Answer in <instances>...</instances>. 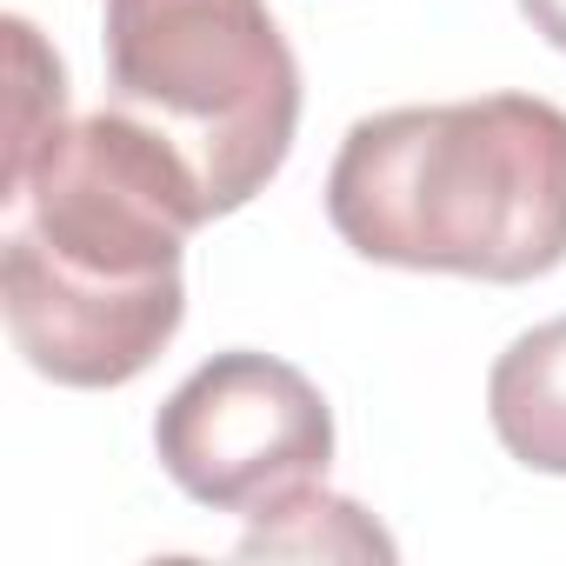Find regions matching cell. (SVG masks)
I'll return each instance as SVG.
<instances>
[{
  "label": "cell",
  "mask_w": 566,
  "mask_h": 566,
  "mask_svg": "<svg viewBox=\"0 0 566 566\" xmlns=\"http://www.w3.org/2000/svg\"><path fill=\"white\" fill-rule=\"evenodd\" d=\"M0 253V314L14 354L54 387L140 380L187 321L180 247L213 220L200 174L120 107L67 120Z\"/></svg>",
  "instance_id": "6da1fadb"
},
{
  "label": "cell",
  "mask_w": 566,
  "mask_h": 566,
  "mask_svg": "<svg viewBox=\"0 0 566 566\" xmlns=\"http://www.w3.org/2000/svg\"><path fill=\"white\" fill-rule=\"evenodd\" d=\"M327 220L380 266L539 280L566 260V107L480 94L367 114L334 154Z\"/></svg>",
  "instance_id": "7a4b0ae2"
},
{
  "label": "cell",
  "mask_w": 566,
  "mask_h": 566,
  "mask_svg": "<svg viewBox=\"0 0 566 566\" xmlns=\"http://www.w3.org/2000/svg\"><path fill=\"white\" fill-rule=\"evenodd\" d=\"M107 107L200 174L213 220L240 213L301 127V61L266 0H107Z\"/></svg>",
  "instance_id": "3957f363"
},
{
  "label": "cell",
  "mask_w": 566,
  "mask_h": 566,
  "mask_svg": "<svg viewBox=\"0 0 566 566\" xmlns=\"http://www.w3.org/2000/svg\"><path fill=\"white\" fill-rule=\"evenodd\" d=\"M154 453L187 500L253 520L280 493L327 473L334 407L301 367L233 347L167 394L154 413Z\"/></svg>",
  "instance_id": "277c9868"
},
{
  "label": "cell",
  "mask_w": 566,
  "mask_h": 566,
  "mask_svg": "<svg viewBox=\"0 0 566 566\" xmlns=\"http://www.w3.org/2000/svg\"><path fill=\"white\" fill-rule=\"evenodd\" d=\"M486 420L500 447L533 467L566 480V314L520 334L493 374H486Z\"/></svg>",
  "instance_id": "5b68a950"
},
{
  "label": "cell",
  "mask_w": 566,
  "mask_h": 566,
  "mask_svg": "<svg viewBox=\"0 0 566 566\" xmlns=\"http://www.w3.org/2000/svg\"><path fill=\"white\" fill-rule=\"evenodd\" d=\"M233 553L240 559H394V539L354 500L314 480V486H294L273 506H260Z\"/></svg>",
  "instance_id": "8992f818"
},
{
  "label": "cell",
  "mask_w": 566,
  "mask_h": 566,
  "mask_svg": "<svg viewBox=\"0 0 566 566\" xmlns=\"http://www.w3.org/2000/svg\"><path fill=\"white\" fill-rule=\"evenodd\" d=\"M8 34V67H14V114H8V174H0V207H8L28 174L41 167V154L67 134V74L48 54V41L34 34V21L8 14L0 21Z\"/></svg>",
  "instance_id": "52a82bcc"
},
{
  "label": "cell",
  "mask_w": 566,
  "mask_h": 566,
  "mask_svg": "<svg viewBox=\"0 0 566 566\" xmlns=\"http://www.w3.org/2000/svg\"><path fill=\"white\" fill-rule=\"evenodd\" d=\"M520 14L533 21V34H539L546 48L566 54V0H520Z\"/></svg>",
  "instance_id": "ba28073f"
}]
</instances>
